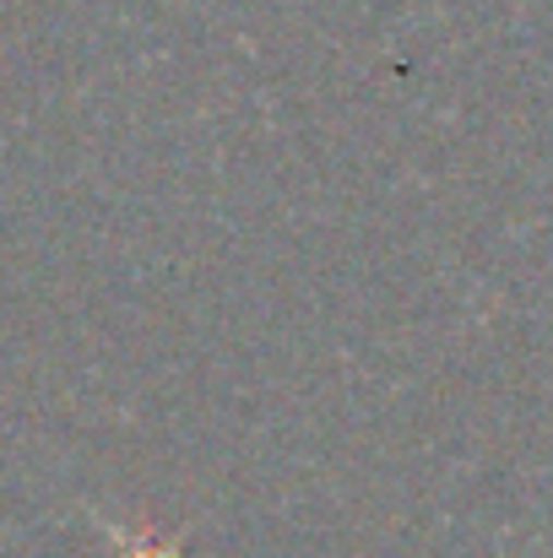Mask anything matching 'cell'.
I'll use <instances>...</instances> for the list:
<instances>
[{
	"label": "cell",
	"mask_w": 553,
	"mask_h": 558,
	"mask_svg": "<svg viewBox=\"0 0 553 558\" xmlns=\"http://www.w3.org/2000/svg\"><path fill=\"white\" fill-rule=\"evenodd\" d=\"M120 558H180L175 543H164V537H147V532H120Z\"/></svg>",
	"instance_id": "obj_1"
}]
</instances>
